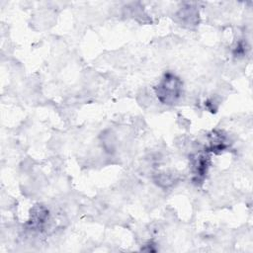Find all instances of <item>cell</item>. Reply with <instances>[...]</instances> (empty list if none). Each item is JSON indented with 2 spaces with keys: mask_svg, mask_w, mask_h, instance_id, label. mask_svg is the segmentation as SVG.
<instances>
[{
  "mask_svg": "<svg viewBox=\"0 0 253 253\" xmlns=\"http://www.w3.org/2000/svg\"><path fill=\"white\" fill-rule=\"evenodd\" d=\"M182 87L183 82L181 79L175 74L167 72L155 87V94L161 103L173 105L180 98Z\"/></svg>",
  "mask_w": 253,
  "mask_h": 253,
  "instance_id": "cell-1",
  "label": "cell"
},
{
  "mask_svg": "<svg viewBox=\"0 0 253 253\" xmlns=\"http://www.w3.org/2000/svg\"><path fill=\"white\" fill-rule=\"evenodd\" d=\"M191 166L193 182L196 184L203 183L209 168V157L205 154H195L191 157Z\"/></svg>",
  "mask_w": 253,
  "mask_h": 253,
  "instance_id": "cell-2",
  "label": "cell"
},
{
  "mask_svg": "<svg viewBox=\"0 0 253 253\" xmlns=\"http://www.w3.org/2000/svg\"><path fill=\"white\" fill-rule=\"evenodd\" d=\"M48 215L47 210L42 207V206H36L32 211H31V217L29 220V223L31 227L41 229L42 228L43 224L46 221Z\"/></svg>",
  "mask_w": 253,
  "mask_h": 253,
  "instance_id": "cell-3",
  "label": "cell"
},
{
  "mask_svg": "<svg viewBox=\"0 0 253 253\" xmlns=\"http://www.w3.org/2000/svg\"><path fill=\"white\" fill-rule=\"evenodd\" d=\"M210 145L207 148V151H211L214 153H218L223 151L227 145L225 143V136L224 134H222L220 131L216 132L213 131L212 134L210 135Z\"/></svg>",
  "mask_w": 253,
  "mask_h": 253,
  "instance_id": "cell-4",
  "label": "cell"
},
{
  "mask_svg": "<svg viewBox=\"0 0 253 253\" xmlns=\"http://www.w3.org/2000/svg\"><path fill=\"white\" fill-rule=\"evenodd\" d=\"M198 12L195 8H191V7H186L185 9L180 11V18L183 21L184 24L191 26V25H196L197 24V20H198Z\"/></svg>",
  "mask_w": 253,
  "mask_h": 253,
  "instance_id": "cell-5",
  "label": "cell"
}]
</instances>
